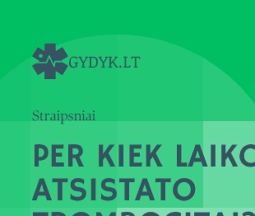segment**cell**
<instances>
[{
  "label": "cell",
  "mask_w": 255,
  "mask_h": 216,
  "mask_svg": "<svg viewBox=\"0 0 255 216\" xmlns=\"http://www.w3.org/2000/svg\"><path fill=\"white\" fill-rule=\"evenodd\" d=\"M161 201H165V183H161Z\"/></svg>",
  "instance_id": "obj_31"
},
{
  "label": "cell",
  "mask_w": 255,
  "mask_h": 216,
  "mask_svg": "<svg viewBox=\"0 0 255 216\" xmlns=\"http://www.w3.org/2000/svg\"><path fill=\"white\" fill-rule=\"evenodd\" d=\"M132 145H129V167H142V163H135L134 158L140 157V153H135Z\"/></svg>",
  "instance_id": "obj_11"
},
{
  "label": "cell",
  "mask_w": 255,
  "mask_h": 216,
  "mask_svg": "<svg viewBox=\"0 0 255 216\" xmlns=\"http://www.w3.org/2000/svg\"><path fill=\"white\" fill-rule=\"evenodd\" d=\"M32 57L37 59L38 61H40V63L45 64V63H47L50 56H49L48 53L45 50H42L40 48H37L33 55H32Z\"/></svg>",
  "instance_id": "obj_10"
},
{
  "label": "cell",
  "mask_w": 255,
  "mask_h": 216,
  "mask_svg": "<svg viewBox=\"0 0 255 216\" xmlns=\"http://www.w3.org/2000/svg\"><path fill=\"white\" fill-rule=\"evenodd\" d=\"M40 179L41 183H42L43 192H40L38 197H45L47 201H52V198L50 197V192L48 190L47 185H46L45 179L44 178H40Z\"/></svg>",
  "instance_id": "obj_12"
},
{
  "label": "cell",
  "mask_w": 255,
  "mask_h": 216,
  "mask_svg": "<svg viewBox=\"0 0 255 216\" xmlns=\"http://www.w3.org/2000/svg\"><path fill=\"white\" fill-rule=\"evenodd\" d=\"M68 147H69V167L73 166V159H76V161L78 163V165L79 167H83L84 166V164H83V162L81 160L80 157L83 155V149L80 145H78V153L77 155H74L73 154V148L72 146V144H69L68 145Z\"/></svg>",
  "instance_id": "obj_6"
},
{
  "label": "cell",
  "mask_w": 255,
  "mask_h": 216,
  "mask_svg": "<svg viewBox=\"0 0 255 216\" xmlns=\"http://www.w3.org/2000/svg\"><path fill=\"white\" fill-rule=\"evenodd\" d=\"M55 67L57 73H59L60 75H64L69 65L67 64H64L63 62H56L55 64Z\"/></svg>",
  "instance_id": "obj_15"
},
{
  "label": "cell",
  "mask_w": 255,
  "mask_h": 216,
  "mask_svg": "<svg viewBox=\"0 0 255 216\" xmlns=\"http://www.w3.org/2000/svg\"><path fill=\"white\" fill-rule=\"evenodd\" d=\"M119 182L121 183H135V178H120Z\"/></svg>",
  "instance_id": "obj_33"
},
{
  "label": "cell",
  "mask_w": 255,
  "mask_h": 216,
  "mask_svg": "<svg viewBox=\"0 0 255 216\" xmlns=\"http://www.w3.org/2000/svg\"><path fill=\"white\" fill-rule=\"evenodd\" d=\"M89 57H86V59H84V60H83V59H82V57H79V59H80L81 61H82V63H83V65H82V68H85V62L87 61V59H88Z\"/></svg>",
  "instance_id": "obj_43"
},
{
  "label": "cell",
  "mask_w": 255,
  "mask_h": 216,
  "mask_svg": "<svg viewBox=\"0 0 255 216\" xmlns=\"http://www.w3.org/2000/svg\"><path fill=\"white\" fill-rule=\"evenodd\" d=\"M177 164H176V166L178 168H180V167H187L189 165V164H187V163H183L182 160V145H180V144H178L177 146Z\"/></svg>",
  "instance_id": "obj_13"
},
{
  "label": "cell",
  "mask_w": 255,
  "mask_h": 216,
  "mask_svg": "<svg viewBox=\"0 0 255 216\" xmlns=\"http://www.w3.org/2000/svg\"><path fill=\"white\" fill-rule=\"evenodd\" d=\"M73 216H90V215L86 213V212H77L75 214L73 215Z\"/></svg>",
  "instance_id": "obj_38"
},
{
  "label": "cell",
  "mask_w": 255,
  "mask_h": 216,
  "mask_svg": "<svg viewBox=\"0 0 255 216\" xmlns=\"http://www.w3.org/2000/svg\"><path fill=\"white\" fill-rule=\"evenodd\" d=\"M143 179H144L145 188H146V192L149 193V200L151 202H154L155 201V197H154L153 193H152L151 187H150V184H149L148 180H147V178H143Z\"/></svg>",
  "instance_id": "obj_25"
},
{
  "label": "cell",
  "mask_w": 255,
  "mask_h": 216,
  "mask_svg": "<svg viewBox=\"0 0 255 216\" xmlns=\"http://www.w3.org/2000/svg\"><path fill=\"white\" fill-rule=\"evenodd\" d=\"M240 160L244 166L255 167V145L250 144L244 146L240 153Z\"/></svg>",
  "instance_id": "obj_2"
},
{
  "label": "cell",
  "mask_w": 255,
  "mask_h": 216,
  "mask_svg": "<svg viewBox=\"0 0 255 216\" xmlns=\"http://www.w3.org/2000/svg\"><path fill=\"white\" fill-rule=\"evenodd\" d=\"M151 145H146V166L150 167L151 166Z\"/></svg>",
  "instance_id": "obj_24"
},
{
  "label": "cell",
  "mask_w": 255,
  "mask_h": 216,
  "mask_svg": "<svg viewBox=\"0 0 255 216\" xmlns=\"http://www.w3.org/2000/svg\"><path fill=\"white\" fill-rule=\"evenodd\" d=\"M124 153L125 146L124 145H119V167H124Z\"/></svg>",
  "instance_id": "obj_20"
},
{
  "label": "cell",
  "mask_w": 255,
  "mask_h": 216,
  "mask_svg": "<svg viewBox=\"0 0 255 216\" xmlns=\"http://www.w3.org/2000/svg\"><path fill=\"white\" fill-rule=\"evenodd\" d=\"M56 70L51 59L47 62V68L45 71V79H56Z\"/></svg>",
  "instance_id": "obj_9"
},
{
  "label": "cell",
  "mask_w": 255,
  "mask_h": 216,
  "mask_svg": "<svg viewBox=\"0 0 255 216\" xmlns=\"http://www.w3.org/2000/svg\"><path fill=\"white\" fill-rule=\"evenodd\" d=\"M217 216H221V215H220V212H218V215H217Z\"/></svg>",
  "instance_id": "obj_50"
},
{
  "label": "cell",
  "mask_w": 255,
  "mask_h": 216,
  "mask_svg": "<svg viewBox=\"0 0 255 216\" xmlns=\"http://www.w3.org/2000/svg\"><path fill=\"white\" fill-rule=\"evenodd\" d=\"M100 60L102 62V68H105V62L107 61V59H109V57H106V59L103 60L102 57H99Z\"/></svg>",
  "instance_id": "obj_42"
},
{
  "label": "cell",
  "mask_w": 255,
  "mask_h": 216,
  "mask_svg": "<svg viewBox=\"0 0 255 216\" xmlns=\"http://www.w3.org/2000/svg\"><path fill=\"white\" fill-rule=\"evenodd\" d=\"M199 153V144H197L194 147V152L192 154L191 159L189 160V167L194 166V163H195V159H197V154Z\"/></svg>",
  "instance_id": "obj_22"
},
{
  "label": "cell",
  "mask_w": 255,
  "mask_h": 216,
  "mask_svg": "<svg viewBox=\"0 0 255 216\" xmlns=\"http://www.w3.org/2000/svg\"><path fill=\"white\" fill-rule=\"evenodd\" d=\"M114 146H115V145L111 144V145L108 146L107 150H105L104 151V145H99V164H98V165H99V167H101V168L104 166L105 159H107L111 168H114V167L116 166V164H114L113 160H112V159H111L109 155L111 150L113 149Z\"/></svg>",
  "instance_id": "obj_5"
},
{
  "label": "cell",
  "mask_w": 255,
  "mask_h": 216,
  "mask_svg": "<svg viewBox=\"0 0 255 216\" xmlns=\"http://www.w3.org/2000/svg\"><path fill=\"white\" fill-rule=\"evenodd\" d=\"M78 183L85 184V180L83 178H74L72 180L71 183H70V188H71L72 190L82 193V196L80 197H74L73 194H70V199L72 201H74V202H81V201L85 199L86 197H87V191L84 188L76 187V183Z\"/></svg>",
  "instance_id": "obj_4"
},
{
  "label": "cell",
  "mask_w": 255,
  "mask_h": 216,
  "mask_svg": "<svg viewBox=\"0 0 255 216\" xmlns=\"http://www.w3.org/2000/svg\"><path fill=\"white\" fill-rule=\"evenodd\" d=\"M97 216H99V215H97Z\"/></svg>",
  "instance_id": "obj_51"
},
{
  "label": "cell",
  "mask_w": 255,
  "mask_h": 216,
  "mask_svg": "<svg viewBox=\"0 0 255 216\" xmlns=\"http://www.w3.org/2000/svg\"><path fill=\"white\" fill-rule=\"evenodd\" d=\"M107 183H113V184H116V180H115L114 178H105L104 180L102 181V186H101L103 190L112 193V196H111L110 198H104V199H102V197H101L102 201H105V202H111V201H114V200L116 199V197H117V191H116L115 188L107 187Z\"/></svg>",
  "instance_id": "obj_7"
},
{
  "label": "cell",
  "mask_w": 255,
  "mask_h": 216,
  "mask_svg": "<svg viewBox=\"0 0 255 216\" xmlns=\"http://www.w3.org/2000/svg\"><path fill=\"white\" fill-rule=\"evenodd\" d=\"M216 145H211V167H216Z\"/></svg>",
  "instance_id": "obj_21"
},
{
  "label": "cell",
  "mask_w": 255,
  "mask_h": 216,
  "mask_svg": "<svg viewBox=\"0 0 255 216\" xmlns=\"http://www.w3.org/2000/svg\"><path fill=\"white\" fill-rule=\"evenodd\" d=\"M125 64H126V65H125V68H126V64H127V56H125Z\"/></svg>",
  "instance_id": "obj_45"
},
{
  "label": "cell",
  "mask_w": 255,
  "mask_h": 216,
  "mask_svg": "<svg viewBox=\"0 0 255 216\" xmlns=\"http://www.w3.org/2000/svg\"><path fill=\"white\" fill-rule=\"evenodd\" d=\"M96 187H97V179L92 178L91 179V200L95 202L97 200L96 197Z\"/></svg>",
  "instance_id": "obj_19"
},
{
  "label": "cell",
  "mask_w": 255,
  "mask_h": 216,
  "mask_svg": "<svg viewBox=\"0 0 255 216\" xmlns=\"http://www.w3.org/2000/svg\"><path fill=\"white\" fill-rule=\"evenodd\" d=\"M58 201H63V183H58Z\"/></svg>",
  "instance_id": "obj_30"
},
{
  "label": "cell",
  "mask_w": 255,
  "mask_h": 216,
  "mask_svg": "<svg viewBox=\"0 0 255 216\" xmlns=\"http://www.w3.org/2000/svg\"><path fill=\"white\" fill-rule=\"evenodd\" d=\"M125 184V201L128 202L129 201V184L130 183H126Z\"/></svg>",
  "instance_id": "obj_29"
},
{
  "label": "cell",
  "mask_w": 255,
  "mask_h": 216,
  "mask_svg": "<svg viewBox=\"0 0 255 216\" xmlns=\"http://www.w3.org/2000/svg\"><path fill=\"white\" fill-rule=\"evenodd\" d=\"M33 69L36 71L37 75H40L42 73H45V69L47 68V63H37V64H33Z\"/></svg>",
  "instance_id": "obj_17"
},
{
  "label": "cell",
  "mask_w": 255,
  "mask_h": 216,
  "mask_svg": "<svg viewBox=\"0 0 255 216\" xmlns=\"http://www.w3.org/2000/svg\"><path fill=\"white\" fill-rule=\"evenodd\" d=\"M220 215H221V216H224V214L222 212H220Z\"/></svg>",
  "instance_id": "obj_49"
},
{
  "label": "cell",
  "mask_w": 255,
  "mask_h": 216,
  "mask_svg": "<svg viewBox=\"0 0 255 216\" xmlns=\"http://www.w3.org/2000/svg\"><path fill=\"white\" fill-rule=\"evenodd\" d=\"M210 212H195L194 216H210Z\"/></svg>",
  "instance_id": "obj_35"
},
{
  "label": "cell",
  "mask_w": 255,
  "mask_h": 216,
  "mask_svg": "<svg viewBox=\"0 0 255 216\" xmlns=\"http://www.w3.org/2000/svg\"><path fill=\"white\" fill-rule=\"evenodd\" d=\"M64 148V145L63 144H59V145H55L52 144L51 145V153H52V160H51V166L54 167H64V163H58L56 162V158H61L63 156L62 153H57L56 150L59 149L63 150Z\"/></svg>",
  "instance_id": "obj_8"
},
{
  "label": "cell",
  "mask_w": 255,
  "mask_h": 216,
  "mask_svg": "<svg viewBox=\"0 0 255 216\" xmlns=\"http://www.w3.org/2000/svg\"><path fill=\"white\" fill-rule=\"evenodd\" d=\"M34 152H35V155H34V159H35V167H39V163H40V148L38 147V144H36V145H34Z\"/></svg>",
  "instance_id": "obj_23"
},
{
  "label": "cell",
  "mask_w": 255,
  "mask_h": 216,
  "mask_svg": "<svg viewBox=\"0 0 255 216\" xmlns=\"http://www.w3.org/2000/svg\"><path fill=\"white\" fill-rule=\"evenodd\" d=\"M242 216H255V215L254 214L253 212H244L243 215H242Z\"/></svg>",
  "instance_id": "obj_41"
},
{
  "label": "cell",
  "mask_w": 255,
  "mask_h": 216,
  "mask_svg": "<svg viewBox=\"0 0 255 216\" xmlns=\"http://www.w3.org/2000/svg\"><path fill=\"white\" fill-rule=\"evenodd\" d=\"M166 216H181V213L177 212H170V213H169Z\"/></svg>",
  "instance_id": "obj_39"
},
{
  "label": "cell",
  "mask_w": 255,
  "mask_h": 216,
  "mask_svg": "<svg viewBox=\"0 0 255 216\" xmlns=\"http://www.w3.org/2000/svg\"><path fill=\"white\" fill-rule=\"evenodd\" d=\"M45 50L48 53L54 64L56 62H62V60L69 56L64 47L56 50V44H45Z\"/></svg>",
  "instance_id": "obj_3"
},
{
  "label": "cell",
  "mask_w": 255,
  "mask_h": 216,
  "mask_svg": "<svg viewBox=\"0 0 255 216\" xmlns=\"http://www.w3.org/2000/svg\"><path fill=\"white\" fill-rule=\"evenodd\" d=\"M97 214L99 215V216H103L101 212H97ZM109 216H116V212H111Z\"/></svg>",
  "instance_id": "obj_44"
},
{
  "label": "cell",
  "mask_w": 255,
  "mask_h": 216,
  "mask_svg": "<svg viewBox=\"0 0 255 216\" xmlns=\"http://www.w3.org/2000/svg\"><path fill=\"white\" fill-rule=\"evenodd\" d=\"M237 147V145H232L230 148L229 150L227 152V158L230 159V161L232 163V165L233 167H238V164H237V162L235 160L233 155H232V152L234 151L235 149Z\"/></svg>",
  "instance_id": "obj_18"
},
{
  "label": "cell",
  "mask_w": 255,
  "mask_h": 216,
  "mask_svg": "<svg viewBox=\"0 0 255 216\" xmlns=\"http://www.w3.org/2000/svg\"><path fill=\"white\" fill-rule=\"evenodd\" d=\"M48 212H33V216H48Z\"/></svg>",
  "instance_id": "obj_36"
},
{
  "label": "cell",
  "mask_w": 255,
  "mask_h": 216,
  "mask_svg": "<svg viewBox=\"0 0 255 216\" xmlns=\"http://www.w3.org/2000/svg\"><path fill=\"white\" fill-rule=\"evenodd\" d=\"M199 158H200L201 160H202V164H203V167H208V164H207V162H206L205 158H204V155H203V150H202V148H201V145L199 144Z\"/></svg>",
  "instance_id": "obj_28"
},
{
  "label": "cell",
  "mask_w": 255,
  "mask_h": 216,
  "mask_svg": "<svg viewBox=\"0 0 255 216\" xmlns=\"http://www.w3.org/2000/svg\"><path fill=\"white\" fill-rule=\"evenodd\" d=\"M173 195L180 202H188L194 197L196 187L189 178H180L173 186Z\"/></svg>",
  "instance_id": "obj_1"
},
{
  "label": "cell",
  "mask_w": 255,
  "mask_h": 216,
  "mask_svg": "<svg viewBox=\"0 0 255 216\" xmlns=\"http://www.w3.org/2000/svg\"><path fill=\"white\" fill-rule=\"evenodd\" d=\"M233 216H239L238 212H234Z\"/></svg>",
  "instance_id": "obj_48"
},
{
  "label": "cell",
  "mask_w": 255,
  "mask_h": 216,
  "mask_svg": "<svg viewBox=\"0 0 255 216\" xmlns=\"http://www.w3.org/2000/svg\"><path fill=\"white\" fill-rule=\"evenodd\" d=\"M132 59H134V68H137V59H141V57H140V56H136V57H135V56H132L131 59L132 60Z\"/></svg>",
  "instance_id": "obj_40"
},
{
  "label": "cell",
  "mask_w": 255,
  "mask_h": 216,
  "mask_svg": "<svg viewBox=\"0 0 255 216\" xmlns=\"http://www.w3.org/2000/svg\"><path fill=\"white\" fill-rule=\"evenodd\" d=\"M142 216H160L156 212H146L145 214L142 215Z\"/></svg>",
  "instance_id": "obj_37"
},
{
  "label": "cell",
  "mask_w": 255,
  "mask_h": 216,
  "mask_svg": "<svg viewBox=\"0 0 255 216\" xmlns=\"http://www.w3.org/2000/svg\"><path fill=\"white\" fill-rule=\"evenodd\" d=\"M42 187V183H41V181L39 180V182H38L37 187H36V192H35V193H34L33 197H32V201L33 202H36V201H37L38 199V195H39V193H40V188Z\"/></svg>",
  "instance_id": "obj_27"
},
{
  "label": "cell",
  "mask_w": 255,
  "mask_h": 216,
  "mask_svg": "<svg viewBox=\"0 0 255 216\" xmlns=\"http://www.w3.org/2000/svg\"><path fill=\"white\" fill-rule=\"evenodd\" d=\"M185 216H191V213H190V212H186Z\"/></svg>",
  "instance_id": "obj_47"
},
{
  "label": "cell",
  "mask_w": 255,
  "mask_h": 216,
  "mask_svg": "<svg viewBox=\"0 0 255 216\" xmlns=\"http://www.w3.org/2000/svg\"><path fill=\"white\" fill-rule=\"evenodd\" d=\"M162 145L161 144H159V145H156V147L154 148V150L151 151V159H153L155 160V163L156 164V166L157 167H162V164H161V161H160V159H159L158 156L156 155V153L158 151L159 149L161 147Z\"/></svg>",
  "instance_id": "obj_16"
},
{
  "label": "cell",
  "mask_w": 255,
  "mask_h": 216,
  "mask_svg": "<svg viewBox=\"0 0 255 216\" xmlns=\"http://www.w3.org/2000/svg\"><path fill=\"white\" fill-rule=\"evenodd\" d=\"M145 188V182L144 179H142V183H141V185H140L139 187V190H138V192H137V197H136V198H135V201L136 202H138V201H140V199H141V197H149V193H147V192H144L143 191V189H144Z\"/></svg>",
  "instance_id": "obj_14"
},
{
  "label": "cell",
  "mask_w": 255,
  "mask_h": 216,
  "mask_svg": "<svg viewBox=\"0 0 255 216\" xmlns=\"http://www.w3.org/2000/svg\"><path fill=\"white\" fill-rule=\"evenodd\" d=\"M156 183H171V178H156Z\"/></svg>",
  "instance_id": "obj_32"
},
{
  "label": "cell",
  "mask_w": 255,
  "mask_h": 216,
  "mask_svg": "<svg viewBox=\"0 0 255 216\" xmlns=\"http://www.w3.org/2000/svg\"><path fill=\"white\" fill-rule=\"evenodd\" d=\"M68 178H53L52 182L54 183H68Z\"/></svg>",
  "instance_id": "obj_34"
},
{
  "label": "cell",
  "mask_w": 255,
  "mask_h": 216,
  "mask_svg": "<svg viewBox=\"0 0 255 216\" xmlns=\"http://www.w3.org/2000/svg\"><path fill=\"white\" fill-rule=\"evenodd\" d=\"M51 216H57V212H52V213H51Z\"/></svg>",
  "instance_id": "obj_46"
},
{
  "label": "cell",
  "mask_w": 255,
  "mask_h": 216,
  "mask_svg": "<svg viewBox=\"0 0 255 216\" xmlns=\"http://www.w3.org/2000/svg\"><path fill=\"white\" fill-rule=\"evenodd\" d=\"M226 147H227V145L223 144L222 145V168H224V167L227 166V152H226Z\"/></svg>",
  "instance_id": "obj_26"
}]
</instances>
